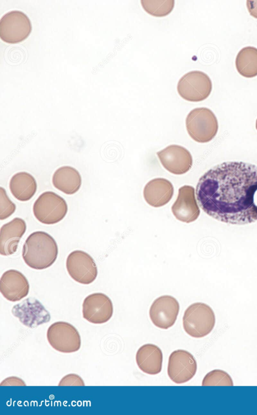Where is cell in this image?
Returning <instances> with one entry per match:
<instances>
[{
	"label": "cell",
	"mask_w": 257,
	"mask_h": 415,
	"mask_svg": "<svg viewBox=\"0 0 257 415\" xmlns=\"http://www.w3.org/2000/svg\"><path fill=\"white\" fill-rule=\"evenodd\" d=\"M8 385L25 386L26 384L21 379L13 376L7 378L1 383V386Z\"/></svg>",
	"instance_id": "obj_27"
},
{
	"label": "cell",
	"mask_w": 257,
	"mask_h": 415,
	"mask_svg": "<svg viewBox=\"0 0 257 415\" xmlns=\"http://www.w3.org/2000/svg\"><path fill=\"white\" fill-rule=\"evenodd\" d=\"M235 66L242 76L251 78L257 75V48L246 46L238 53L235 59Z\"/></svg>",
	"instance_id": "obj_22"
},
{
	"label": "cell",
	"mask_w": 257,
	"mask_h": 415,
	"mask_svg": "<svg viewBox=\"0 0 257 415\" xmlns=\"http://www.w3.org/2000/svg\"><path fill=\"white\" fill-rule=\"evenodd\" d=\"M215 324L214 311L205 303L196 302L192 304L184 312L183 328L192 337L200 338L205 337L213 330Z\"/></svg>",
	"instance_id": "obj_3"
},
{
	"label": "cell",
	"mask_w": 257,
	"mask_h": 415,
	"mask_svg": "<svg viewBox=\"0 0 257 415\" xmlns=\"http://www.w3.org/2000/svg\"><path fill=\"white\" fill-rule=\"evenodd\" d=\"M25 221L20 218H15L4 224L0 230V253L10 256L17 250L21 238L26 230Z\"/></svg>",
	"instance_id": "obj_17"
},
{
	"label": "cell",
	"mask_w": 257,
	"mask_h": 415,
	"mask_svg": "<svg viewBox=\"0 0 257 415\" xmlns=\"http://www.w3.org/2000/svg\"><path fill=\"white\" fill-rule=\"evenodd\" d=\"M136 360L139 369L145 373L156 375L162 370L163 354L157 346L145 344L138 350Z\"/></svg>",
	"instance_id": "obj_19"
},
{
	"label": "cell",
	"mask_w": 257,
	"mask_h": 415,
	"mask_svg": "<svg viewBox=\"0 0 257 415\" xmlns=\"http://www.w3.org/2000/svg\"><path fill=\"white\" fill-rule=\"evenodd\" d=\"M141 5L149 14L157 17L169 15L174 7V0H142Z\"/></svg>",
	"instance_id": "obj_23"
},
{
	"label": "cell",
	"mask_w": 257,
	"mask_h": 415,
	"mask_svg": "<svg viewBox=\"0 0 257 415\" xmlns=\"http://www.w3.org/2000/svg\"><path fill=\"white\" fill-rule=\"evenodd\" d=\"M113 305L110 299L102 293L87 296L82 304L83 317L94 324L108 321L113 314Z\"/></svg>",
	"instance_id": "obj_12"
},
{
	"label": "cell",
	"mask_w": 257,
	"mask_h": 415,
	"mask_svg": "<svg viewBox=\"0 0 257 415\" xmlns=\"http://www.w3.org/2000/svg\"><path fill=\"white\" fill-rule=\"evenodd\" d=\"M28 17L20 11L5 14L0 20V38L8 43H18L25 40L32 31Z\"/></svg>",
	"instance_id": "obj_7"
},
{
	"label": "cell",
	"mask_w": 257,
	"mask_h": 415,
	"mask_svg": "<svg viewBox=\"0 0 257 415\" xmlns=\"http://www.w3.org/2000/svg\"><path fill=\"white\" fill-rule=\"evenodd\" d=\"M33 211L39 221L50 225L57 223L64 218L68 206L63 198L53 192L46 191L35 201Z\"/></svg>",
	"instance_id": "obj_5"
},
{
	"label": "cell",
	"mask_w": 257,
	"mask_h": 415,
	"mask_svg": "<svg viewBox=\"0 0 257 415\" xmlns=\"http://www.w3.org/2000/svg\"><path fill=\"white\" fill-rule=\"evenodd\" d=\"M197 367L196 360L190 353L177 350L169 356L167 373L170 379L175 383H184L194 376Z\"/></svg>",
	"instance_id": "obj_10"
},
{
	"label": "cell",
	"mask_w": 257,
	"mask_h": 415,
	"mask_svg": "<svg viewBox=\"0 0 257 415\" xmlns=\"http://www.w3.org/2000/svg\"><path fill=\"white\" fill-rule=\"evenodd\" d=\"M59 386H84L82 378L77 374H69L63 377L58 384Z\"/></svg>",
	"instance_id": "obj_26"
},
{
	"label": "cell",
	"mask_w": 257,
	"mask_h": 415,
	"mask_svg": "<svg viewBox=\"0 0 257 415\" xmlns=\"http://www.w3.org/2000/svg\"><path fill=\"white\" fill-rule=\"evenodd\" d=\"M174 194L172 184L164 178H156L150 181L145 186L143 195L146 202L154 207H162L167 204Z\"/></svg>",
	"instance_id": "obj_18"
},
{
	"label": "cell",
	"mask_w": 257,
	"mask_h": 415,
	"mask_svg": "<svg viewBox=\"0 0 257 415\" xmlns=\"http://www.w3.org/2000/svg\"><path fill=\"white\" fill-rule=\"evenodd\" d=\"M255 127H256V129H257V119L256 120Z\"/></svg>",
	"instance_id": "obj_29"
},
{
	"label": "cell",
	"mask_w": 257,
	"mask_h": 415,
	"mask_svg": "<svg viewBox=\"0 0 257 415\" xmlns=\"http://www.w3.org/2000/svg\"><path fill=\"white\" fill-rule=\"evenodd\" d=\"M53 186L67 195H72L80 189L82 179L79 172L70 166H63L56 170L52 177Z\"/></svg>",
	"instance_id": "obj_20"
},
{
	"label": "cell",
	"mask_w": 257,
	"mask_h": 415,
	"mask_svg": "<svg viewBox=\"0 0 257 415\" xmlns=\"http://www.w3.org/2000/svg\"><path fill=\"white\" fill-rule=\"evenodd\" d=\"M58 253L57 243L48 233L37 231L27 238L22 250V257L30 268L43 270L55 262Z\"/></svg>",
	"instance_id": "obj_2"
},
{
	"label": "cell",
	"mask_w": 257,
	"mask_h": 415,
	"mask_svg": "<svg viewBox=\"0 0 257 415\" xmlns=\"http://www.w3.org/2000/svg\"><path fill=\"white\" fill-rule=\"evenodd\" d=\"M179 311V304L173 296L163 295L153 302L149 310L151 320L157 327L168 329L172 326Z\"/></svg>",
	"instance_id": "obj_13"
},
{
	"label": "cell",
	"mask_w": 257,
	"mask_h": 415,
	"mask_svg": "<svg viewBox=\"0 0 257 415\" xmlns=\"http://www.w3.org/2000/svg\"><path fill=\"white\" fill-rule=\"evenodd\" d=\"M9 187L12 195L17 200L27 201L36 192L37 185L35 179L30 174L21 172L15 174L11 179Z\"/></svg>",
	"instance_id": "obj_21"
},
{
	"label": "cell",
	"mask_w": 257,
	"mask_h": 415,
	"mask_svg": "<svg viewBox=\"0 0 257 415\" xmlns=\"http://www.w3.org/2000/svg\"><path fill=\"white\" fill-rule=\"evenodd\" d=\"M16 205L9 199L6 191L0 188V219H6L15 211Z\"/></svg>",
	"instance_id": "obj_25"
},
{
	"label": "cell",
	"mask_w": 257,
	"mask_h": 415,
	"mask_svg": "<svg viewBox=\"0 0 257 415\" xmlns=\"http://www.w3.org/2000/svg\"><path fill=\"white\" fill-rule=\"evenodd\" d=\"M47 338L50 346L61 353L75 352L81 347L78 331L67 322L58 321L52 324L47 330Z\"/></svg>",
	"instance_id": "obj_8"
},
{
	"label": "cell",
	"mask_w": 257,
	"mask_h": 415,
	"mask_svg": "<svg viewBox=\"0 0 257 415\" xmlns=\"http://www.w3.org/2000/svg\"><path fill=\"white\" fill-rule=\"evenodd\" d=\"M66 266L71 277L80 284H89L97 276V268L94 260L82 251L76 250L70 253L67 258Z\"/></svg>",
	"instance_id": "obj_9"
},
{
	"label": "cell",
	"mask_w": 257,
	"mask_h": 415,
	"mask_svg": "<svg viewBox=\"0 0 257 415\" xmlns=\"http://www.w3.org/2000/svg\"><path fill=\"white\" fill-rule=\"evenodd\" d=\"M13 315L24 325L35 328L50 320L51 316L42 304L37 299L29 297L14 305Z\"/></svg>",
	"instance_id": "obj_11"
},
{
	"label": "cell",
	"mask_w": 257,
	"mask_h": 415,
	"mask_svg": "<svg viewBox=\"0 0 257 415\" xmlns=\"http://www.w3.org/2000/svg\"><path fill=\"white\" fill-rule=\"evenodd\" d=\"M212 85L208 75L198 70L185 74L179 80L177 91L184 100L200 102L207 99L212 91Z\"/></svg>",
	"instance_id": "obj_6"
},
{
	"label": "cell",
	"mask_w": 257,
	"mask_h": 415,
	"mask_svg": "<svg viewBox=\"0 0 257 415\" xmlns=\"http://www.w3.org/2000/svg\"><path fill=\"white\" fill-rule=\"evenodd\" d=\"M202 386H233V380L225 371L214 369L208 372L204 377Z\"/></svg>",
	"instance_id": "obj_24"
},
{
	"label": "cell",
	"mask_w": 257,
	"mask_h": 415,
	"mask_svg": "<svg viewBox=\"0 0 257 415\" xmlns=\"http://www.w3.org/2000/svg\"><path fill=\"white\" fill-rule=\"evenodd\" d=\"M29 288L27 279L19 271L8 270L1 278V292L10 301H18L27 296Z\"/></svg>",
	"instance_id": "obj_16"
},
{
	"label": "cell",
	"mask_w": 257,
	"mask_h": 415,
	"mask_svg": "<svg viewBox=\"0 0 257 415\" xmlns=\"http://www.w3.org/2000/svg\"><path fill=\"white\" fill-rule=\"evenodd\" d=\"M186 126L191 138L199 143H206L212 140L218 129L215 114L205 107L191 110L186 118Z\"/></svg>",
	"instance_id": "obj_4"
},
{
	"label": "cell",
	"mask_w": 257,
	"mask_h": 415,
	"mask_svg": "<svg viewBox=\"0 0 257 415\" xmlns=\"http://www.w3.org/2000/svg\"><path fill=\"white\" fill-rule=\"evenodd\" d=\"M256 191V165L227 161L200 178L196 196L199 206L209 216L227 224L244 225L257 220Z\"/></svg>",
	"instance_id": "obj_1"
},
{
	"label": "cell",
	"mask_w": 257,
	"mask_h": 415,
	"mask_svg": "<svg viewBox=\"0 0 257 415\" xmlns=\"http://www.w3.org/2000/svg\"><path fill=\"white\" fill-rule=\"evenodd\" d=\"M246 7L250 15L257 19V0H247Z\"/></svg>",
	"instance_id": "obj_28"
},
{
	"label": "cell",
	"mask_w": 257,
	"mask_h": 415,
	"mask_svg": "<svg viewBox=\"0 0 257 415\" xmlns=\"http://www.w3.org/2000/svg\"><path fill=\"white\" fill-rule=\"evenodd\" d=\"M174 216L178 220L190 223L196 220L200 213L195 196V189L184 185L179 189L176 200L171 207Z\"/></svg>",
	"instance_id": "obj_15"
},
{
	"label": "cell",
	"mask_w": 257,
	"mask_h": 415,
	"mask_svg": "<svg viewBox=\"0 0 257 415\" xmlns=\"http://www.w3.org/2000/svg\"><path fill=\"white\" fill-rule=\"evenodd\" d=\"M157 155L164 168L175 175L186 173L192 165L193 159L190 152L180 145H169L157 152Z\"/></svg>",
	"instance_id": "obj_14"
}]
</instances>
